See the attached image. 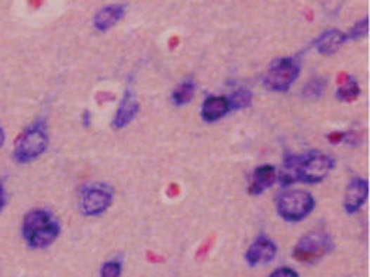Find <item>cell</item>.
Returning a JSON list of instances; mask_svg holds the SVG:
<instances>
[{"instance_id":"6da1fadb","label":"cell","mask_w":370,"mask_h":277,"mask_svg":"<svg viewBox=\"0 0 370 277\" xmlns=\"http://www.w3.org/2000/svg\"><path fill=\"white\" fill-rule=\"evenodd\" d=\"M335 160L319 150L305 152L302 155H288L282 172L277 173V180L282 186H291L295 181H304L308 184L320 183L332 172Z\"/></svg>"},{"instance_id":"7a4b0ae2","label":"cell","mask_w":370,"mask_h":277,"mask_svg":"<svg viewBox=\"0 0 370 277\" xmlns=\"http://www.w3.org/2000/svg\"><path fill=\"white\" fill-rule=\"evenodd\" d=\"M60 233V226L46 210L30 211L23 221V238L30 248L44 250L51 246Z\"/></svg>"},{"instance_id":"3957f363","label":"cell","mask_w":370,"mask_h":277,"mask_svg":"<svg viewBox=\"0 0 370 277\" xmlns=\"http://www.w3.org/2000/svg\"><path fill=\"white\" fill-rule=\"evenodd\" d=\"M49 146L48 126L44 120H39L28 126L17 138L13 148V158L20 164H27L42 157Z\"/></svg>"},{"instance_id":"277c9868","label":"cell","mask_w":370,"mask_h":277,"mask_svg":"<svg viewBox=\"0 0 370 277\" xmlns=\"http://www.w3.org/2000/svg\"><path fill=\"white\" fill-rule=\"evenodd\" d=\"M314 205L313 195L301 189L285 191L276 196L277 214L289 223L302 221L313 212Z\"/></svg>"},{"instance_id":"5b68a950","label":"cell","mask_w":370,"mask_h":277,"mask_svg":"<svg viewBox=\"0 0 370 277\" xmlns=\"http://www.w3.org/2000/svg\"><path fill=\"white\" fill-rule=\"evenodd\" d=\"M301 63L297 58H281L274 60L263 77V84L272 91H288L298 79Z\"/></svg>"},{"instance_id":"8992f818","label":"cell","mask_w":370,"mask_h":277,"mask_svg":"<svg viewBox=\"0 0 370 277\" xmlns=\"http://www.w3.org/2000/svg\"><path fill=\"white\" fill-rule=\"evenodd\" d=\"M114 191L105 183H91L80 191V211L86 217H98L111 207Z\"/></svg>"},{"instance_id":"52a82bcc","label":"cell","mask_w":370,"mask_h":277,"mask_svg":"<svg viewBox=\"0 0 370 277\" xmlns=\"http://www.w3.org/2000/svg\"><path fill=\"white\" fill-rule=\"evenodd\" d=\"M332 246L333 240L326 232L314 230L298 240L294 248V258L300 263L314 264L332 250Z\"/></svg>"},{"instance_id":"ba28073f","label":"cell","mask_w":370,"mask_h":277,"mask_svg":"<svg viewBox=\"0 0 370 277\" xmlns=\"http://www.w3.org/2000/svg\"><path fill=\"white\" fill-rule=\"evenodd\" d=\"M276 254H277L276 243L266 236H260L250 246L248 251H246L245 259L251 267H258L272 263V261L276 258Z\"/></svg>"},{"instance_id":"9c48e42d","label":"cell","mask_w":370,"mask_h":277,"mask_svg":"<svg viewBox=\"0 0 370 277\" xmlns=\"http://www.w3.org/2000/svg\"><path fill=\"white\" fill-rule=\"evenodd\" d=\"M369 183L364 179L354 177L347 186L344 196V210L347 214H356L367 201Z\"/></svg>"},{"instance_id":"30bf717a","label":"cell","mask_w":370,"mask_h":277,"mask_svg":"<svg viewBox=\"0 0 370 277\" xmlns=\"http://www.w3.org/2000/svg\"><path fill=\"white\" fill-rule=\"evenodd\" d=\"M137 112H139V102L136 101V96L132 91V89H127L125 96H122L115 117L113 120V127L117 130L127 127L130 122L136 118Z\"/></svg>"},{"instance_id":"8fae6325","label":"cell","mask_w":370,"mask_h":277,"mask_svg":"<svg viewBox=\"0 0 370 277\" xmlns=\"http://www.w3.org/2000/svg\"><path fill=\"white\" fill-rule=\"evenodd\" d=\"M126 15V5H110L102 8L94 18V27L103 33L117 25Z\"/></svg>"},{"instance_id":"7c38bea8","label":"cell","mask_w":370,"mask_h":277,"mask_svg":"<svg viewBox=\"0 0 370 277\" xmlns=\"http://www.w3.org/2000/svg\"><path fill=\"white\" fill-rule=\"evenodd\" d=\"M277 180V172L273 165H261L257 167L255 172L253 174V180H251V186L248 189V192L251 195H260L263 193L264 191L270 189L273 184Z\"/></svg>"},{"instance_id":"4fadbf2b","label":"cell","mask_w":370,"mask_h":277,"mask_svg":"<svg viewBox=\"0 0 370 277\" xmlns=\"http://www.w3.org/2000/svg\"><path fill=\"white\" fill-rule=\"evenodd\" d=\"M230 112V105L224 96H210L204 101L201 117L205 122H215Z\"/></svg>"},{"instance_id":"5bb4252c","label":"cell","mask_w":370,"mask_h":277,"mask_svg":"<svg viewBox=\"0 0 370 277\" xmlns=\"http://www.w3.org/2000/svg\"><path fill=\"white\" fill-rule=\"evenodd\" d=\"M347 41V34L339 32L336 28L326 30L316 41L314 46L319 53L321 55H333L339 51V48Z\"/></svg>"},{"instance_id":"9a60e30c","label":"cell","mask_w":370,"mask_h":277,"mask_svg":"<svg viewBox=\"0 0 370 277\" xmlns=\"http://www.w3.org/2000/svg\"><path fill=\"white\" fill-rule=\"evenodd\" d=\"M195 91H196V84L192 79H188L181 82L173 91L172 95V101L176 106H183V105H188L193 96H195Z\"/></svg>"},{"instance_id":"2e32d148","label":"cell","mask_w":370,"mask_h":277,"mask_svg":"<svg viewBox=\"0 0 370 277\" xmlns=\"http://www.w3.org/2000/svg\"><path fill=\"white\" fill-rule=\"evenodd\" d=\"M360 96V86L354 77H347V82L336 90V99L341 102H354Z\"/></svg>"},{"instance_id":"e0dca14e","label":"cell","mask_w":370,"mask_h":277,"mask_svg":"<svg viewBox=\"0 0 370 277\" xmlns=\"http://www.w3.org/2000/svg\"><path fill=\"white\" fill-rule=\"evenodd\" d=\"M328 84V80L325 77H316V79L308 82L301 91V96L304 99H317L323 95V91H325Z\"/></svg>"},{"instance_id":"ac0fdd59","label":"cell","mask_w":370,"mask_h":277,"mask_svg":"<svg viewBox=\"0 0 370 277\" xmlns=\"http://www.w3.org/2000/svg\"><path fill=\"white\" fill-rule=\"evenodd\" d=\"M229 105H230V111L232 110H245V108H248L251 105L253 101V94L245 87L238 89L236 91H234L230 98H227Z\"/></svg>"},{"instance_id":"d6986e66","label":"cell","mask_w":370,"mask_h":277,"mask_svg":"<svg viewBox=\"0 0 370 277\" xmlns=\"http://www.w3.org/2000/svg\"><path fill=\"white\" fill-rule=\"evenodd\" d=\"M369 33V17H364L362 21H359L356 25H354L350 33L347 34V40H360Z\"/></svg>"},{"instance_id":"ffe728a7","label":"cell","mask_w":370,"mask_h":277,"mask_svg":"<svg viewBox=\"0 0 370 277\" xmlns=\"http://www.w3.org/2000/svg\"><path fill=\"white\" fill-rule=\"evenodd\" d=\"M122 266L117 259H110L102 266L99 277H121Z\"/></svg>"},{"instance_id":"44dd1931","label":"cell","mask_w":370,"mask_h":277,"mask_svg":"<svg viewBox=\"0 0 370 277\" xmlns=\"http://www.w3.org/2000/svg\"><path fill=\"white\" fill-rule=\"evenodd\" d=\"M269 277H300V274L294 269L282 267V269L274 270Z\"/></svg>"},{"instance_id":"7402d4cb","label":"cell","mask_w":370,"mask_h":277,"mask_svg":"<svg viewBox=\"0 0 370 277\" xmlns=\"http://www.w3.org/2000/svg\"><path fill=\"white\" fill-rule=\"evenodd\" d=\"M6 204V192H5V188L0 184V210H2Z\"/></svg>"},{"instance_id":"603a6c76","label":"cell","mask_w":370,"mask_h":277,"mask_svg":"<svg viewBox=\"0 0 370 277\" xmlns=\"http://www.w3.org/2000/svg\"><path fill=\"white\" fill-rule=\"evenodd\" d=\"M83 124L86 127L90 126V112L89 111H84V114H83Z\"/></svg>"},{"instance_id":"cb8c5ba5","label":"cell","mask_w":370,"mask_h":277,"mask_svg":"<svg viewBox=\"0 0 370 277\" xmlns=\"http://www.w3.org/2000/svg\"><path fill=\"white\" fill-rule=\"evenodd\" d=\"M5 143V130L2 129V126H0V148L4 146Z\"/></svg>"}]
</instances>
